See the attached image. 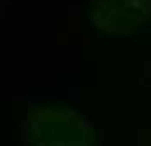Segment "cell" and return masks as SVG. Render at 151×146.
I'll use <instances>...</instances> for the list:
<instances>
[{"mask_svg": "<svg viewBox=\"0 0 151 146\" xmlns=\"http://www.w3.org/2000/svg\"><path fill=\"white\" fill-rule=\"evenodd\" d=\"M24 137L32 146H88L91 122L63 105H35L24 120Z\"/></svg>", "mask_w": 151, "mask_h": 146, "instance_id": "cell-1", "label": "cell"}, {"mask_svg": "<svg viewBox=\"0 0 151 146\" xmlns=\"http://www.w3.org/2000/svg\"><path fill=\"white\" fill-rule=\"evenodd\" d=\"M151 19V0H95L91 22L104 32H134Z\"/></svg>", "mask_w": 151, "mask_h": 146, "instance_id": "cell-2", "label": "cell"}]
</instances>
